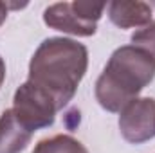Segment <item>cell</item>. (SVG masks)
Listing matches in <instances>:
<instances>
[{"label": "cell", "instance_id": "obj_4", "mask_svg": "<svg viewBox=\"0 0 155 153\" xmlns=\"http://www.w3.org/2000/svg\"><path fill=\"white\" fill-rule=\"evenodd\" d=\"M11 110L15 112L16 119L33 133L36 130L52 126L58 114L54 101L29 81L22 83L16 88Z\"/></svg>", "mask_w": 155, "mask_h": 153}, {"label": "cell", "instance_id": "obj_9", "mask_svg": "<svg viewBox=\"0 0 155 153\" xmlns=\"http://www.w3.org/2000/svg\"><path fill=\"white\" fill-rule=\"evenodd\" d=\"M132 45L143 49L155 60V20L132 34Z\"/></svg>", "mask_w": 155, "mask_h": 153}, {"label": "cell", "instance_id": "obj_1", "mask_svg": "<svg viewBox=\"0 0 155 153\" xmlns=\"http://www.w3.org/2000/svg\"><path fill=\"white\" fill-rule=\"evenodd\" d=\"M88 67V50L71 38H47L38 45L31 61L27 81L45 92L63 110L74 97Z\"/></svg>", "mask_w": 155, "mask_h": 153}, {"label": "cell", "instance_id": "obj_8", "mask_svg": "<svg viewBox=\"0 0 155 153\" xmlns=\"http://www.w3.org/2000/svg\"><path fill=\"white\" fill-rule=\"evenodd\" d=\"M33 153H88V150L71 135H54L49 139H41L35 146Z\"/></svg>", "mask_w": 155, "mask_h": 153}, {"label": "cell", "instance_id": "obj_2", "mask_svg": "<svg viewBox=\"0 0 155 153\" xmlns=\"http://www.w3.org/2000/svg\"><path fill=\"white\" fill-rule=\"evenodd\" d=\"M155 77V60L135 45H123L112 52L96 81V99L107 112H121L137 99Z\"/></svg>", "mask_w": 155, "mask_h": 153}, {"label": "cell", "instance_id": "obj_7", "mask_svg": "<svg viewBox=\"0 0 155 153\" xmlns=\"http://www.w3.org/2000/svg\"><path fill=\"white\" fill-rule=\"evenodd\" d=\"M33 139L29 132L11 108L0 115V153H22Z\"/></svg>", "mask_w": 155, "mask_h": 153}, {"label": "cell", "instance_id": "obj_11", "mask_svg": "<svg viewBox=\"0 0 155 153\" xmlns=\"http://www.w3.org/2000/svg\"><path fill=\"white\" fill-rule=\"evenodd\" d=\"M4 79H5V61H4V58L0 56V86H2V83H4Z\"/></svg>", "mask_w": 155, "mask_h": 153}, {"label": "cell", "instance_id": "obj_5", "mask_svg": "<svg viewBox=\"0 0 155 153\" xmlns=\"http://www.w3.org/2000/svg\"><path fill=\"white\" fill-rule=\"evenodd\" d=\"M119 130L130 144H143L155 137V99L137 97L119 112Z\"/></svg>", "mask_w": 155, "mask_h": 153}, {"label": "cell", "instance_id": "obj_3", "mask_svg": "<svg viewBox=\"0 0 155 153\" xmlns=\"http://www.w3.org/2000/svg\"><path fill=\"white\" fill-rule=\"evenodd\" d=\"M107 4L96 2H58L43 11V22L54 31L74 36H92Z\"/></svg>", "mask_w": 155, "mask_h": 153}, {"label": "cell", "instance_id": "obj_10", "mask_svg": "<svg viewBox=\"0 0 155 153\" xmlns=\"http://www.w3.org/2000/svg\"><path fill=\"white\" fill-rule=\"evenodd\" d=\"M25 5H27V4H11V2H0V25L5 22L9 9H20V7H25Z\"/></svg>", "mask_w": 155, "mask_h": 153}, {"label": "cell", "instance_id": "obj_6", "mask_svg": "<svg viewBox=\"0 0 155 153\" xmlns=\"http://www.w3.org/2000/svg\"><path fill=\"white\" fill-rule=\"evenodd\" d=\"M110 22L121 27H144L152 22V5L146 2H126V0H116L107 5Z\"/></svg>", "mask_w": 155, "mask_h": 153}]
</instances>
